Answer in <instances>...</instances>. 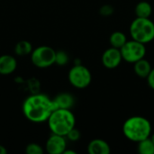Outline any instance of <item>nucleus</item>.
<instances>
[{
    "label": "nucleus",
    "instance_id": "nucleus-1",
    "mask_svg": "<svg viewBox=\"0 0 154 154\" xmlns=\"http://www.w3.org/2000/svg\"><path fill=\"white\" fill-rule=\"evenodd\" d=\"M53 99L44 94L29 96L23 104L24 116L32 123H42L48 120L51 114L56 109Z\"/></svg>",
    "mask_w": 154,
    "mask_h": 154
},
{
    "label": "nucleus",
    "instance_id": "nucleus-2",
    "mask_svg": "<svg viewBox=\"0 0 154 154\" xmlns=\"http://www.w3.org/2000/svg\"><path fill=\"white\" fill-rule=\"evenodd\" d=\"M123 134L131 142L139 143L152 134V125L143 116L129 117L123 125Z\"/></svg>",
    "mask_w": 154,
    "mask_h": 154
},
{
    "label": "nucleus",
    "instance_id": "nucleus-3",
    "mask_svg": "<svg viewBox=\"0 0 154 154\" xmlns=\"http://www.w3.org/2000/svg\"><path fill=\"white\" fill-rule=\"evenodd\" d=\"M52 134L65 136L75 127L76 118L70 109L56 108L47 120Z\"/></svg>",
    "mask_w": 154,
    "mask_h": 154
},
{
    "label": "nucleus",
    "instance_id": "nucleus-4",
    "mask_svg": "<svg viewBox=\"0 0 154 154\" xmlns=\"http://www.w3.org/2000/svg\"><path fill=\"white\" fill-rule=\"evenodd\" d=\"M129 32L133 40L149 43L154 40V23L150 18L136 17L131 23Z\"/></svg>",
    "mask_w": 154,
    "mask_h": 154
},
{
    "label": "nucleus",
    "instance_id": "nucleus-5",
    "mask_svg": "<svg viewBox=\"0 0 154 154\" xmlns=\"http://www.w3.org/2000/svg\"><path fill=\"white\" fill-rule=\"evenodd\" d=\"M56 51L50 46H39L32 50L31 60L34 66L40 69L48 68L55 63Z\"/></svg>",
    "mask_w": 154,
    "mask_h": 154
},
{
    "label": "nucleus",
    "instance_id": "nucleus-6",
    "mask_svg": "<svg viewBox=\"0 0 154 154\" xmlns=\"http://www.w3.org/2000/svg\"><path fill=\"white\" fill-rule=\"evenodd\" d=\"M122 58L128 63H134L139 60L144 58L146 53L145 44L135 40L128 41L120 49Z\"/></svg>",
    "mask_w": 154,
    "mask_h": 154
},
{
    "label": "nucleus",
    "instance_id": "nucleus-7",
    "mask_svg": "<svg viewBox=\"0 0 154 154\" xmlns=\"http://www.w3.org/2000/svg\"><path fill=\"white\" fill-rule=\"evenodd\" d=\"M68 77L69 83L77 88H85L88 87L92 80L90 70L79 63L70 69Z\"/></svg>",
    "mask_w": 154,
    "mask_h": 154
},
{
    "label": "nucleus",
    "instance_id": "nucleus-8",
    "mask_svg": "<svg viewBox=\"0 0 154 154\" xmlns=\"http://www.w3.org/2000/svg\"><path fill=\"white\" fill-rule=\"evenodd\" d=\"M123 60L122 54L120 51V49L114 48L111 46V48L106 50L104 53L102 54L101 61L102 64L105 66V68L108 69H113L117 68Z\"/></svg>",
    "mask_w": 154,
    "mask_h": 154
},
{
    "label": "nucleus",
    "instance_id": "nucleus-9",
    "mask_svg": "<svg viewBox=\"0 0 154 154\" xmlns=\"http://www.w3.org/2000/svg\"><path fill=\"white\" fill-rule=\"evenodd\" d=\"M45 149L50 154H62L67 149L65 136L52 134L46 142Z\"/></svg>",
    "mask_w": 154,
    "mask_h": 154
},
{
    "label": "nucleus",
    "instance_id": "nucleus-10",
    "mask_svg": "<svg viewBox=\"0 0 154 154\" xmlns=\"http://www.w3.org/2000/svg\"><path fill=\"white\" fill-rule=\"evenodd\" d=\"M17 67V61L12 55L4 54L0 56V74L9 75L12 74Z\"/></svg>",
    "mask_w": 154,
    "mask_h": 154
},
{
    "label": "nucleus",
    "instance_id": "nucleus-11",
    "mask_svg": "<svg viewBox=\"0 0 154 154\" xmlns=\"http://www.w3.org/2000/svg\"><path fill=\"white\" fill-rule=\"evenodd\" d=\"M88 152L89 154H109L111 148L106 141L94 139L88 145Z\"/></svg>",
    "mask_w": 154,
    "mask_h": 154
},
{
    "label": "nucleus",
    "instance_id": "nucleus-12",
    "mask_svg": "<svg viewBox=\"0 0 154 154\" xmlns=\"http://www.w3.org/2000/svg\"><path fill=\"white\" fill-rule=\"evenodd\" d=\"M53 101L56 105L57 108H64V109H70L74 103V97L71 94L69 93H61L53 98Z\"/></svg>",
    "mask_w": 154,
    "mask_h": 154
},
{
    "label": "nucleus",
    "instance_id": "nucleus-13",
    "mask_svg": "<svg viewBox=\"0 0 154 154\" xmlns=\"http://www.w3.org/2000/svg\"><path fill=\"white\" fill-rule=\"evenodd\" d=\"M134 69L135 74L139 78H142V79H146L152 69L151 66V63L144 58L139 60L138 61L134 62Z\"/></svg>",
    "mask_w": 154,
    "mask_h": 154
},
{
    "label": "nucleus",
    "instance_id": "nucleus-14",
    "mask_svg": "<svg viewBox=\"0 0 154 154\" xmlns=\"http://www.w3.org/2000/svg\"><path fill=\"white\" fill-rule=\"evenodd\" d=\"M152 13V7L147 1H141L135 6V14L137 17L149 18Z\"/></svg>",
    "mask_w": 154,
    "mask_h": 154
},
{
    "label": "nucleus",
    "instance_id": "nucleus-15",
    "mask_svg": "<svg viewBox=\"0 0 154 154\" xmlns=\"http://www.w3.org/2000/svg\"><path fill=\"white\" fill-rule=\"evenodd\" d=\"M127 42V37L126 35L120 31H116L114 32L109 38V42L111 44L112 47L114 48H117V49H121L122 46Z\"/></svg>",
    "mask_w": 154,
    "mask_h": 154
},
{
    "label": "nucleus",
    "instance_id": "nucleus-16",
    "mask_svg": "<svg viewBox=\"0 0 154 154\" xmlns=\"http://www.w3.org/2000/svg\"><path fill=\"white\" fill-rule=\"evenodd\" d=\"M32 51V46L28 41H20L14 46V52L18 56H27Z\"/></svg>",
    "mask_w": 154,
    "mask_h": 154
},
{
    "label": "nucleus",
    "instance_id": "nucleus-17",
    "mask_svg": "<svg viewBox=\"0 0 154 154\" xmlns=\"http://www.w3.org/2000/svg\"><path fill=\"white\" fill-rule=\"evenodd\" d=\"M138 143V152L141 154H154V143L149 138H146Z\"/></svg>",
    "mask_w": 154,
    "mask_h": 154
},
{
    "label": "nucleus",
    "instance_id": "nucleus-18",
    "mask_svg": "<svg viewBox=\"0 0 154 154\" xmlns=\"http://www.w3.org/2000/svg\"><path fill=\"white\" fill-rule=\"evenodd\" d=\"M25 152L27 154H42L43 153V149L37 143H29L25 148Z\"/></svg>",
    "mask_w": 154,
    "mask_h": 154
},
{
    "label": "nucleus",
    "instance_id": "nucleus-19",
    "mask_svg": "<svg viewBox=\"0 0 154 154\" xmlns=\"http://www.w3.org/2000/svg\"><path fill=\"white\" fill-rule=\"evenodd\" d=\"M68 61H69V56L65 51H56L55 63H57L59 65H65L68 63Z\"/></svg>",
    "mask_w": 154,
    "mask_h": 154
},
{
    "label": "nucleus",
    "instance_id": "nucleus-20",
    "mask_svg": "<svg viewBox=\"0 0 154 154\" xmlns=\"http://www.w3.org/2000/svg\"><path fill=\"white\" fill-rule=\"evenodd\" d=\"M66 137H67L69 141H71V142H77V141H79V138H80V132H79L78 129H76V128L74 127L73 129H71V130L68 133V134L66 135Z\"/></svg>",
    "mask_w": 154,
    "mask_h": 154
},
{
    "label": "nucleus",
    "instance_id": "nucleus-21",
    "mask_svg": "<svg viewBox=\"0 0 154 154\" xmlns=\"http://www.w3.org/2000/svg\"><path fill=\"white\" fill-rule=\"evenodd\" d=\"M114 7L110 5H105L101 6V8L99 9V13L103 16H110L111 14H114Z\"/></svg>",
    "mask_w": 154,
    "mask_h": 154
},
{
    "label": "nucleus",
    "instance_id": "nucleus-22",
    "mask_svg": "<svg viewBox=\"0 0 154 154\" xmlns=\"http://www.w3.org/2000/svg\"><path fill=\"white\" fill-rule=\"evenodd\" d=\"M146 79H147V82H148L149 87L154 90V69H152L150 74L148 75V77Z\"/></svg>",
    "mask_w": 154,
    "mask_h": 154
},
{
    "label": "nucleus",
    "instance_id": "nucleus-23",
    "mask_svg": "<svg viewBox=\"0 0 154 154\" xmlns=\"http://www.w3.org/2000/svg\"><path fill=\"white\" fill-rule=\"evenodd\" d=\"M6 152H7L6 149L3 145H0V154H5Z\"/></svg>",
    "mask_w": 154,
    "mask_h": 154
},
{
    "label": "nucleus",
    "instance_id": "nucleus-24",
    "mask_svg": "<svg viewBox=\"0 0 154 154\" xmlns=\"http://www.w3.org/2000/svg\"><path fill=\"white\" fill-rule=\"evenodd\" d=\"M63 154H76V152H74V151H70V150H65L64 151V152H63Z\"/></svg>",
    "mask_w": 154,
    "mask_h": 154
},
{
    "label": "nucleus",
    "instance_id": "nucleus-25",
    "mask_svg": "<svg viewBox=\"0 0 154 154\" xmlns=\"http://www.w3.org/2000/svg\"><path fill=\"white\" fill-rule=\"evenodd\" d=\"M150 139L152 141V143H154V134H151V135H150Z\"/></svg>",
    "mask_w": 154,
    "mask_h": 154
}]
</instances>
